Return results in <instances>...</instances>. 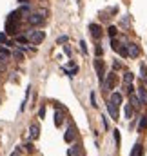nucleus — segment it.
Here are the masks:
<instances>
[{"label":"nucleus","instance_id":"nucleus-30","mask_svg":"<svg viewBox=\"0 0 147 156\" xmlns=\"http://www.w3.org/2000/svg\"><path fill=\"white\" fill-rule=\"evenodd\" d=\"M7 42V35L6 33H0V44H6Z\"/></svg>","mask_w":147,"mask_h":156},{"label":"nucleus","instance_id":"nucleus-3","mask_svg":"<svg viewBox=\"0 0 147 156\" xmlns=\"http://www.w3.org/2000/svg\"><path fill=\"white\" fill-rule=\"evenodd\" d=\"M27 22L31 26H40V24H44V15L42 13H31L27 16Z\"/></svg>","mask_w":147,"mask_h":156},{"label":"nucleus","instance_id":"nucleus-7","mask_svg":"<svg viewBox=\"0 0 147 156\" xmlns=\"http://www.w3.org/2000/svg\"><path fill=\"white\" fill-rule=\"evenodd\" d=\"M127 53H129L131 58H138L140 56V47L136 46V44H129L127 46Z\"/></svg>","mask_w":147,"mask_h":156},{"label":"nucleus","instance_id":"nucleus-6","mask_svg":"<svg viewBox=\"0 0 147 156\" xmlns=\"http://www.w3.org/2000/svg\"><path fill=\"white\" fill-rule=\"evenodd\" d=\"M107 113L111 114V118H113V120H118V105H114L111 100L107 102Z\"/></svg>","mask_w":147,"mask_h":156},{"label":"nucleus","instance_id":"nucleus-23","mask_svg":"<svg viewBox=\"0 0 147 156\" xmlns=\"http://www.w3.org/2000/svg\"><path fill=\"white\" fill-rule=\"evenodd\" d=\"M67 156H78V145H75V147H71L67 151Z\"/></svg>","mask_w":147,"mask_h":156},{"label":"nucleus","instance_id":"nucleus-27","mask_svg":"<svg viewBox=\"0 0 147 156\" xmlns=\"http://www.w3.org/2000/svg\"><path fill=\"white\" fill-rule=\"evenodd\" d=\"M118 53H120V56H129V53H127V47H118Z\"/></svg>","mask_w":147,"mask_h":156},{"label":"nucleus","instance_id":"nucleus-34","mask_svg":"<svg viewBox=\"0 0 147 156\" xmlns=\"http://www.w3.org/2000/svg\"><path fill=\"white\" fill-rule=\"evenodd\" d=\"M64 51H66L67 55H71V49H69V46H64Z\"/></svg>","mask_w":147,"mask_h":156},{"label":"nucleus","instance_id":"nucleus-33","mask_svg":"<svg viewBox=\"0 0 147 156\" xmlns=\"http://www.w3.org/2000/svg\"><path fill=\"white\" fill-rule=\"evenodd\" d=\"M26 149H27L29 152H33V145H31V143H26Z\"/></svg>","mask_w":147,"mask_h":156},{"label":"nucleus","instance_id":"nucleus-26","mask_svg":"<svg viewBox=\"0 0 147 156\" xmlns=\"http://www.w3.org/2000/svg\"><path fill=\"white\" fill-rule=\"evenodd\" d=\"M111 47H113L114 51H118V47H120V44H118V40H116V38H111Z\"/></svg>","mask_w":147,"mask_h":156},{"label":"nucleus","instance_id":"nucleus-29","mask_svg":"<svg viewBox=\"0 0 147 156\" xmlns=\"http://www.w3.org/2000/svg\"><path fill=\"white\" fill-rule=\"evenodd\" d=\"M80 49H82V53H83V55L87 53V47H86V42H83V40H80Z\"/></svg>","mask_w":147,"mask_h":156},{"label":"nucleus","instance_id":"nucleus-1","mask_svg":"<svg viewBox=\"0 0 147 156\" xmlns=\"http://www.w3.org/2000/svg\"><path fill=\"white\" fill-rule=\"evenodd\" d=\"M44 38H46V33L44 31H29V42L31 44H40V42H44Z\"/></svg>","mask_w":147,"mask_h":156},{"label":"nucleus","instance_id":"nucleus-28","mask_svg":"<svg viewBox=\"0 0 147 156\" xmlns=\"http://www.w3.org/2000/svg\"><path fill=\"white\" fill-rule=\"evenodd\" d=\"M94 55H96V56H102V55H103V49H102L100 46H96V47H94Z\"/></svg>","mask_w":147,"mask_h":156},{"label":"nucleus","instance_id":"nucleus-32","mask_svg":"<svg viewBox=\"0 0 147 156\" xmlns=\"http://www.w3.org/2000/svg\"><path fill=\"white\" fill-rule=\"evenodd\" d=\"M44 114H46V107H40V118H44Z\"/></svg>","mask_w":147,"mask_h":156},{"label":"nucleus","instance_id":"nucleus-21","mask_svg":"<svg viewBox=\"0 0 147 156\" xmlns=\"http://www.w3.org/2000/svg\"><path fill=\"white\" fill-rule=\"evenodd\" d=\"M107 35H109L111 38H114V36H116V27H114V26H109V27H107Z\"/></svg>","mask_w":147,"mask_h":156},{"label":"nucleus","instance_id":"nucleus-24","mask_svg":"<svg viewBox=\"0 0 147 156\" xmlns=\"http://www.w3.org/2000/svg\"><path fill=\"white\" fill-rule=\"evenodd\" d=\"M89 98H91V105H93V107H98V103H96V93H94V91H93Z\"/></svg>","mask_w":147,"mask_h":156},{"label":"nucleus","instance_id":"nucleus-14","mask_svg":"<svg viewBox=\"0 0 147 156\" xmlns=\"http://www.w3.org/2000/svg\"><path fill=\"white\" fill-rule=\"evenodd\" d=\"M147 129V113L142 116V120H140V123H138V131H145Z\"/></svg>","mask_w":147,"mask_h":156},{"label":"nucleus","instance_id":"nucleus-22","mask_svg":"<svg viewBox=\"0 0 147 156\" xmlns=\"http://www.w3.org/2000/svg\"><path fill=\"white\" fill-rule=\"evenodd\" d=\"M13 56H15L18 62H22V60H24V53H22L20 49H16V51H15V53H13Z\"/></svg>","mask_w":147,"mask_h":156},{"label":"nucleus","instance_id":"nucleus-10","mask_svg":"<svg viewBox=\"0 0 147 156\" xmlns=\"http://www.w3.org/2000/svg\"><path fill=\"white\" fill-rule=\"evenodd\" d=\"M113 84H114V76H113V73H111V75L107 76V80H103V82H102V85H103V89H111Z\"/></svg>","mask_w":147,"mask_h":156},{"label":"nucleus","instance_id":"nucleus-8","mask_svg":"<svg viewBox=\"0 0 147 156\" xmlns=\"http://www.w3.org/2000/svg\"><path fill=\"white\" fill-rule=\"evenodd\" d=\"M38 134H40V127L36 125V123H33V125L29 127V136H31V140H36Z\"/></svg>","mask_w":147,"mask_h":156},{"label":"nucleus","instance_id":"nucleus-35","mask_svg":"<svg viewBox=\"0 0 147 156\" xmlns=\"http://www.w3.org/2000/svg\"><path fill=\"white\" fill-rule=\"evenodd\" d=\"M20 4H29V0H18Z\"/></svg>","mask_w":147,"mask_h":156},{"label":"nucleus","instance_id":"nucleus-13","mask_svg":"<svg viewBox=\"0 0 147 156\" xmlns=\"http://www.w3.org/2000/svg\"><path fill=\"white\" fill-rule=\"evenodd\" d=\"M131 105H133V109H138L140 107V96H136L134 93L131 95Z\"/></svg>","mask_w":147,"mask_h":156},{"label":"nucleus","instance_id":"nucleus-15","mask_svg":"<svg viewBox=\"0 0 147 156\" xmlns=\"http://www.w3.org/2000/svg\"><path fill=\"white\" fill-rule=\"evenodd\" d=\"M123 113H125V118H131V114H133V105L131 103H125V107H123Z\"/></svg>","mask_w":147,"mask_h":156},{"label":"nucleus","instance_id":"nucleus-12","mask_svg":"<svg viewBox=\"0 0 147 156\" xmlns=\"http://www.w3.org/2000/svg\"><path fill=\"white\" fill-rule=\"evenodd\" d=\"M109 100L114 103V105H120V103H122V95H120V93H111V98Z\"/></svg>","mask_w":147,"mask_h":156},{"label":"nucleus","instance_id":"nucleus-5","mask_svg":"<svg viewBox=\"0 0 147 156\" xmlns=\"http://www.w3.org/2000/svg\"><path fill=\"white\" fill-rule=\"evenodd\" d=\"M89 31H91V35H93L94 40H100L102 38V27L98 24H91L89 26Z\"/></svg>","mask_w":147,"mask_h":156},{"label":"nucleus","instance_id":"nucleus-20","mask_svg":"<svg viewBox=\"0 0 147 156\" xmlns=\"http://www.w3.org/2000/svg\"><path fill=\"white\" fill-rule=\"evenodd\" d=\"M140 76L147 82V67H145V64H142V66H140Z\"/></svg>","mask_w":147,"mask_h":156},{"label":"nucleus","instance_id":"nucleus-18","mask_svg":"<svg viewBox=\"0 0 147 156\" xmlns=\"http://www.w3.org/2000/svg\"><path fill=\"white\" fill-rule=\"evenodd\" d=\"M123 84H133V73H125L123 75Z\"/></svg>","mask_w":147,"mask_h":156},{"label":"nucleus","instance_id":"nucleus-2","mask_svg":"<svg viewBox=\"0 0 147 156\" xmlns=\"http://www.w3.org/2000/svg\"><path fill=\"white\" fill-rule=\"evenodd\" d=\"M94 69H96L98 80H100V82H103V76H106V66H103V60H100V56L94 60Z\"/></svg>","mask_w":147,"mask_h":156},{"label":"nucleus","instance_id":"nucleus-9","mask_svg":"<svg viewBox=\"0 0 147 156\" xmlns=\"http://www.w3.org/2000/svg\"><path fill=\"white\" fill-rule=\"evenodd\" d=\"M138 96H140V102L143 105H147V89L143 85H140V89H138Z\"/></svg>","mask_w":147,"mask_h":156},{"label":"nucleus","instance_id":"nucleus-31","mask_svg":"<svg viewBox=\"0 0 147 156\" xmlns=\"http://www.w3.org/2000/svg\"><path fill=\"white\" fill-rule=\"evenodd\" d=\"M67 40H69V38H67V36L64 35V36H60V38L56 40V42H58V44H66V42H67Z\"/></svg>","mask_w":147,"mask_h":156},{"label":"nucleus","instance_id":"nucleus-17","mask_svg":"<svg viewBox=\"0 0 147 156\" xmlns=\"http://www.w3.org/2000/svg\"><path fill=\"white\" fill-rule=\"evenodd\" d=\"M140 152H142V145H140V143H134V147H133V152H131V156H140Z\"/></svg>","mask_w":147,"mask_h":156},{"label":"nucleus","instance_id":"nucleus-19","mask_svg":"<svg viewBox=\"0 0 147 156\" xmlns=\"http://www.w3.org/2000/svg\"><path fill=\"white\" fill-rule=\"evenodd\" d=\"M16 42H18V44H27V42H29V36H26V35H18V36H16Z\"/></svg>","mask_w":147,"mask_h":156},{"label":"nucleus","instance_id":"nucleus-16","mask_svg":"<svg viewBox=\"0 0 147 156\" xmlns=\"http://www.w3.org/2000/svg\"><path fill=\"white\" fill-rule=\"evenodd\" d=\"M62 118H64V116H62V113L56 111V113H55V125H56V127L62 125Z\"/></svg>","mask_w":147,"mask_h":156},{"label":"nucleus","instance_id":"nucleus-25","mask_svg":"<svg viewBox=\"0 0 147 156\" xmlns=\"http://www.w3.org/2000/svg\"><path fill=\"white\" fill-rule=\"evenodd\" d=\"M113 136H114V143H116V147H118V145H120V132L113 131Z\"/></svg>","mask_w":147,"mask_h":156},{"label":"nucleus","instance_id":"nucleus-4","mask_svg":"<svg viewBox=\"0 0 147 156\" xmlns=\"http://www.w3.org/2000/svg\"><path fill=\"white\" fill-rule=\"evenodd\" d=\"M16 33H18V22H16V20H7L6 35H16Z\"/></svg>","mask_w":147,"mask_h":156},{"label":"nucleus","instance_id":"nucleus-11","mask_svg":"<svg viewBox=\"0 0 147 156\" xmlns=\"http://www.w3.org/2000/svg\"><path fill=\"white\" fill-rule=\"evenodd\" d=\"M64 140H66V142H73V140H75V127H69V129L66 131Z\"/></svg>","mask_w":147,"mask_h":156}]
</instances>
